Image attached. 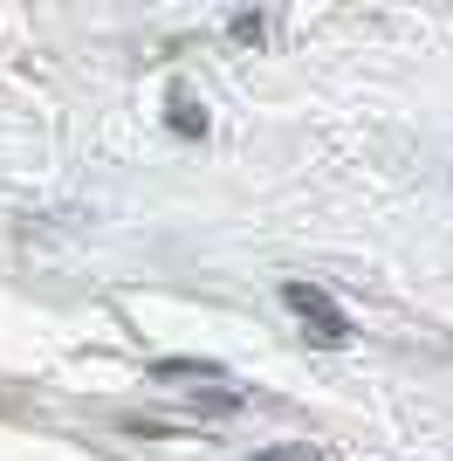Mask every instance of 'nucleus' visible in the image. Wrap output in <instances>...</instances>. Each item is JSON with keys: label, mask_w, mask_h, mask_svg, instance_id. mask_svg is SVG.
I'll list each match as a JSON object with an SVG mask.
<instances>
[{"label": "nucleus", "mask_w": 453, "mask_h": 461, "mask_svg": "<svg viewBox=\"0 0 453 461\" xmlns=\"http://www.w3.org/2000/svg\"><path fill=\"white\" fill-rule=\"evenodd\" d=\"M254 461H316L309 447H268V455H254Z\"/></svg>", "instance_id": "3"}, {"label": "nucleus", "mask_w": 453, "mask_h": 461, "mask_svg": "<svg viewBox=\"0 0 453 461\" xmlns=\"http://www.w3.org/2000/svg\"><path fill=\"white\" fill-rule=\"evenodd\" d=\"M172 124H179V131H207V111H200L192 96H172Z\"/></svg>", "instance_id": "2"}, {"label": "nucleus", "mask_w": 453, "mask_h": 461, "mask_svg": "<svg viewBox=\"0 0 453 461\" xmlns=\"http://www.w3.org/2000/svg\"><path fill=\"white\" fill-rule=\"evenodd\" d=\"M282 303L296 310L302 324H309V338H316V345H330V351H337L343 338H351V324H343V310L330 303V296H323L316 283H289V289H282Z\"/></svg>", "instance_id": "1"}]
</instances>
